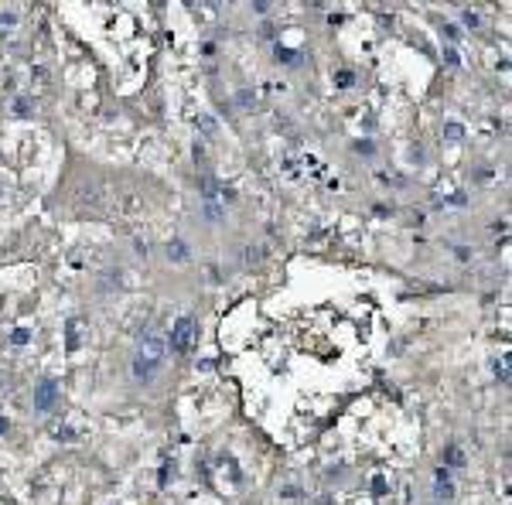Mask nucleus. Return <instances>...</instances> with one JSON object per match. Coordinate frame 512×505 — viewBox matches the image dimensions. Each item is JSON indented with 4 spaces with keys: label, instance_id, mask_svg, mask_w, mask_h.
<instances>
[{
    "label": "nucleus",
    "instance_id": "obj_1",
    "mask_svg": "<svg viewBox=\"0 0 512 505\" xmlns=\"http://www.w3.org/2000/svg\"><path fill=\"white\" fill-rule=\"evenodd\" d=\"M192 331H195V321L192 318H181L175 328H171V338H168V345L175 352H188L192 349Z\"/></svg>",
    "mask_w": 512,
    "mask_h": 505
}]
</instances>
